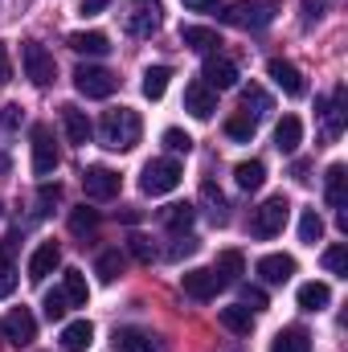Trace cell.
<instances>
[{
  "label": "cell",
  "instance_id": "obj_9",
  "mask_svg": "<svg viewBox=\"0 0 348 352\" xmlns=\"http://www.w3.org/2000/svg\"><path fill=\"white\" fill-rule=\"evenodd\" d=\"M58 164H62L58 144H54L50 127H45V123H37V127H33V176H54Z\"/></svg>",
  "mask_w": 348,
  "mask_h": 352
},
{
  "label": "cell",
  "instance_id": "obj_26",
  "mask_svg": "<svg viewBox=\"0 0 348 352\" xmlns=\"http://www.w3.org/2000/svg\"><path fill=\"white\" fill-rule=\"evenodd\" d=\"M328 303H332L328 283H303V287H299V307H303V311H324Z\"/></svg>",
  "mask_w": 348,
  "mask_h": 352
},
{
  "label": "cell",
  "instance_id": "obj_50",
  "mask_svg": "<svg viewBox=\"0 0 348 352\" xmlns=\"http://www.w3.org/2000/svg\"><path fill=\"white\" fill-rule=\"evenodd\" d=\"M107 4H111V0H83V12H87V16H94V12H102Z\"/></svg>",
  "mask_w": 348,
  "mask_h": 352
},
{
  "label": "cell",
  "instance_id": "obj_13",
  "mask_svg": "<svg viewBox=\"0 0 348 352\" xmlns=\"http://www.w3.org/2000/svg\"><path fill=\"white\" fill-rule=\"evenodd\" d=\"M58 266H62V250H58V242H41V246L33 250V258H29V278H33V283H45Z\"/></svg>",
  "mask_w": 348,
  "mask_h": 352
},
{
  "label": "cell",
  "instance_id": "obj_15",
  "mask_svg": "<svg viewBox=\"0 0 348 352\" xmlns=\"http://www.w3.org/2000/svg\"><path fill=\"white\" fill-rule=\"evenodd\" d=\"M62 127H66V140H70V144H83V148H87L90 135H94L87 111H78L74 102H66V107H62Z\"/></svg>",
  "mask_w": 348,
  "mask_h": 352
},
{
  "label": "cell",
  "instance_id": "obj_37",
  "mask_svg": "<svg viewBox=\"0 0 348 352\" xmlns=\"http://www.w3.org/2000/svg\"><path fill=\"white\" fill-rule=\"evenodd\" d=\"M41 307H45V320H50V324H62L66 311H70V299H66V291H50Z\"/></svg>",
  "mask_w": 348,
  "mask_h": 352
},
{
  "label": "cell",
  "instance_id": "obj_45",
  "mask_svg": "<svg viewBox=\"0 0 348 352\" xmlns=\"http://www.w3.org/2000/svg\"><path fill=\"white\" fill-rule=\"evenodd\" d=\"M242 307L262 311V307H266V291H262V287H242Z\"/></svg>",
  "mask_w": 348,
  "mask_h": 352
},
{
  "label": "cell",
  "instance_id": "obj_23",
  "mask_svg": "<svg viewBox=\"0 0 348 352\" xmlns=\"http://www.w3.org/2000/svg\"><path fill=\"white\" fill-rule=\"evenodd\" d=\"M217 320H221V328H230L234 336H250V328H254V311H250V307H242V303L221 307V311H217Z\"/></svg>",
  "mask_w": 348,
  "mask_h": 352
},
{
  "label": "cell",
  "instance_id": "obj_4",
  "mask_svg": "<svg viewBox=\"0 0 348 352\" xmlns=\"http://www.w3.org/2000/svg\"><path fill=\"white\" fill-rule=\"evenodd\" d=\"M180 164L176 160H152V164H144V173H140V188L148 192V197H164V192H173L176 184H180Z\"/></svg>",
  "mask_w": 348,
  "mask_h": 352
},
{
  "label": "cell",
  "instance_id": "obj_43",
  "mask_svg": "<svg viewBox=\"0 0 348 352\" xmlns=\"http://www.w3.org/2000/svg\"><path fill=\"white\" fill-rule=\"evenodd\" d=\"M127 250H131L140 263H152V258H156V246H152V238H144V234H131V238H127Z\"/></svg>",
  "mask_w": 348,
  "mask_h": 352
},
{
  "label": "cell",
  "instance_id": "obj_36",
  "mask_svg": "<svg viewBox=\"0 0 348 352\" xmlns=\"http://www.w3.org/2000/svg\"><path fill=\"white\" fill-rule=\"evenodd\" d=\"M320 238H324V217H320L316 209H303V217H299V242L316 246Z\"/></svg>",
  "mask_w": 348,
  "mask_h": 352
},
{
  "label": "cell",
  "instance_id": "obj_25",
  "mask_svg": "<svg viewBox=\"0 0 348 352\" xmlns=\"http://www.w3.org/2000/svg\"><path fill=\"white\" fill-rule=\"evenodd\" d=\"M270 352H312V336L303 328H283L270 340Z\"/></svg>",
  "mask_w": 348,
  "mask_h": 352
},
{
  "label": "cell",
  "instance_id": "obj_41",
  "mask_svg": "<svg viewBox=\"0 0 348 352\" xmlns=\"http://www.w3.org/2000/svg\"><path fill=\"white\" fill-rule=\"evenodd\" d=\"M324 266H328L332 274L348 278V246H328V250H324Z\"/></svg>",
  "mask_w": 348,
  "mask_h": 352
},
{
  "label": "cell",
  "instance_id": "obj_46",
  "mask_svg": "<svg viewBox=\"0 0 348 352\" xmlns=\"http://www.w3.org/2000/svg\"><path fill=\"white\" fill-rule=\"evenodd\" d=\"M184 254H197V238H188V234H176L173 250H168V258H184Z\"/></svg>",
  "mask_w": 348,
  "mask_h": 352
},
{
  "label": "cell",
  "instance_id": "obj_38",
  "mask_svg": "<svg viewBox=\"0 0 348 352\" xmlns=\"http://www.w3.org/2000/svg\"><path fill=\"white\" fill-rule=\"evenodd\" d=\"M70 230H74L78 238H90V234L98 230V213L87 209V205H83V209H74V213H70Z\"/></svg>",
  "mask_w": 348,
  "mask_h": 352
},
{
  "label": "cell",
  "instance_id": "obj_14",
  "mask_svg": "<svg viewBox=\"0 0 348 352\" xmlns=\"http://www.w3.org/2000/svg\"><path fill=\"white\" fill-rule=\"evenodd\" d=\"M266 74L274 78V87L283 90V94H291V98H299L303 90H307V82H303V74L291 66V62H283V58H274L270 66H266Z\"/></svg>",
  "mask_w": 348,
  "mask_h": 352
},
{
  "label": "cell",
  "instance_id": "obj_16",
  "mask_svg": "<svg viewBox=\"0 0 348 352\" xmlns=\"http://www.w3.org/2000/svg\"><path fill=\"white\" fill-rule=\"evenodd\" d=\"M156 29H160V8L156 4L148 8V0H140L135 12H127V33L131 37H152Z\"/></svg>",
  "mask_w": 348,
  "mask_h": 352
},
{
  "label": "cell",
  "instance_id": "obj_5",
  "mask_svg": "<svg viewBox=\"0 0 348 352\" xmlns=\"http://www.w3.org/2000/svg\"><path fill=\"white\" fill-rule=\"evenodd\" d=\"M0 332H4V340H8L12 349H25V344L37 340V320H33L29 307H12V311L0 320Z\"/></svg>",
  "mask_w": 348,
  "mask_h": 352
},
{
  "label": "cell",
  "instance_id": "obj_49",
  "mask_svg": "<svg viewBox=\"0 0 348 352\" xmlns=\"http://www.w3.org/2000/svg\"><path fill=\"white\" fill-rule=\"evenodd\" d=\"M12 78V66H8V54H4V45H0V87Z\"/></svg>",
  "mask_w": 348,
  "mask_h": 352
},
{
  "label": "cell",
  "instance_id": "obj_21",
  "mask_svg": "<svg viewBox=\"0 0 348 352\" xmlns=\"http://www.w3.org/2000/svg\"><path fill=\"white\" fill-rule=\"evenodd\" d=\"M111 349L115 352H156V340L148 332H140V328H119L115 340H111Z\"/></svg>",
  "mask_w": 348,
  "mask_h": 352
},
{
  "label": "cell",
  "instance_id": "obj_47",
  "mask_svg": "<svg viewBox=\"0 0 348 352\" xmlns=\"http://www.w3.org/2000/svg\"><path fill=\"white\" fill-rule=\"evenodd\" d=\"M184 8H193V12H217L221 4L217 0H184Z\"/></svg>",
  "mask_w": 348,
  "mask_h": 352
},
{
  "label": "cell",
  "instance_id": "obj_20",
  "mask_svg": "<svg viewBox=\"0 0 348 352\" xmlns=\"http://www.w3.org/2000/svg\"><path fill=\"white\" fill-rule=\"evenodd\" d=\"M259 274L262 283H287L295 274V258L291 254H266V258H259Z\"/></svg>",
  "mask_w": 348,
  "mask_h": 352
},
{
  "label": "cell",
  "instance_id": "obj_2",
  "mask_svg": "<svg viewBox=\"0 0 348 352\" xmlns=\"http://www.w3.org/2000/svg\"><path fill=\"white\" fill-rule=\"evenodd\" d=\"M274 12H279V0H238V4H230V8L221 12V21L234 25V29L259 33V29H266V25L274 21Z\"/></svg>",
  "mask_w": 348,
  "mask_h": 352
},
{
  "label": "cell",
  "instance_id": "obj_22",
  "mask_svg": "<svg viewBox=\"0 0 348 352\" xmlns=\"http://www.w3.org/2000/svg\"><path fill=\"white\" fill-rule=\"evenodd\" d=\"M180 41H184L188 50H197V54H213V50L221 45V37H217L213 29H205V25H184V29H180Z\"/></svg>",
  "mask_w": 348,
  "mask_h": 352
},
{
  "label": "cell",
  "instance_id": "obj_18",
  "mask_svg": "<svg viewBox=\"0 0 348 352\" xmlns=\"http://www.w3.org/2000/svg\"><path fill=\"white\" fill-rule=\"evenodd\" d=\"M299 144H303V123H299L295 115H283V119H279V127H274V148L291 156Z\"/></svg>",
  "mask_w": 348,
  "mask_h": 352
},
{
  "label": "cell",
  "instance_id": "obj_10",
  "mask_svg": "<svg viewBox=\"0 0 348 352\" xmlns=\"http://www.w3.org/2000/svg\"><path fill=\"white\" fill-rule=\"evenodd\" d=\"M83 192H87L90 201H111V197H119V173H111V168H102V164H90L87 173H83Z\"/></svg>",
  "mask_w": 348,
  "mask_h": 352
},
{
  "label": "cell",
  "instance_id": "obj_32",
  "mask_svg": "<svg viewBox=\"0 0 348 352\" xmlns=\"http://www.w3.org/2000/svg\"><path fill=\"white\" fill-rule=\"evenodd\" d=\"M123 266H127V258H123L119 250H102L98 263H94V274H98L102 283H115V278L123 274Z\"/></svg>",
  "mask_w": 348,
  "mask_h": 352
},
{
  "label": "cell",
  "instance_id": "obj_31",
  "mask_svg": "<svg viewBox=\"0 0 348 352\" xmlns=\"http://www.w3.org/2000/svg\"><path fill=\"white\" fill-rule=\"evenodd\" d=\"M242 107H246V115L259 123L262 115H270V107H274V102H270V94H266L262 87H254V82H250V87L242 90Z\"/></svg>",
  "mask_w": 348,
  "mask_h": 352
},
{
  "label": "cell",
  "instance_id": "obj_6",
  "mask_svg": "<svg viewBox=\"0 0 348 352\" xmlns=\"http://www.w3.org/2000/svg\"><path fill=\"white\" fill-rule=\"evenodd\" d=\"M74 87H78V94H87V98H111L115 87H119V78L111 70H102V66H78L74 70Z\"/></svg>",
  "mask_w": 348,
  "mask_h": 352
},
{
  "label": "cell",
  "instance_id": "obj_27",
  "mask_svg": "<svg viewBox=\"0 0 348 352\" xmlns=\"http://www.w3.org/2000/svg\"><path fill=\"white\" fill-rule=\"evenodd\" d=\"M168 78H173V70L168 66H148L144 70V82H140V90H144V98H164V90H168Z\"/></svg>",
  "mask_w": 348,
  "mask_h": 352
},
{
  "label": "cell",
  "instance_id": "obj_35",
  "mask_svg": "<svg viewBox=\"0 0 348 352\" xmlns=\"http://www.w3.org/2000/svg\"><path fill=\"white\" fill-rule=\"evenodd\" d=\"M193 217H197V209H193V205H168V209L160 213V221H164L173 234H184V230L193 226Z\"/></svg>",
  "mask_w": 348,
  "mask_h": 352
},
{
  "label": "cell",
  "instance_id": "obj_29",
  "mask_svg": "<svg viewBox=\"0 0 348 352\" xmlns=\"http://www.w3.org/2000/svg\"><path fill=\"white\" fill-rule=\"evenodd\" d=\"M213 270L221 274V283H238V278L246 274V258H242V250H221Z\"/></svg>",
  "mask_w": 348,
  "mask_h": 352
},
{
  "label": "cell",
  "instance_id": "obj_19",
  "mask_svg": "<svg viewBox=\"0 0 348 352\" xmlns=\"http://www.w3.org/2000/svg\"><path fill=\"white\" fill-rule=\"evenodd\" d=\"M90 340H94V324L90 320H70L62 328V349L66 352H87Z\"/></svg>",
  "mask_w": 348,
  "mask_h": 352
},
{
  "label": "cell",
  "instance_id": "obj_34",
  "mask_svg": "<svg viewBox=\"0 0 348 352\" xmlns=\"http://www.w3.org/2000/svg\"><path fill=\"white\" fill-rule=\"evenodd\" d=\"M324 119H328V135L336 140L345 131V87L332 94V102H324Z\"/></svg>",
  "mask_w": 348,
  "mask_h": 352
},
{
  "label": "cell",
  "instance_id": "obj_11",
  "mask_svg": "<svg viewBox=\"0 0 348 352\" xmlns=\"http://www.w3.org/2000/svg\"><path fill=\"white\" fill-rule=\"evenodd\" d=\"M201 82L209 90L238 87V66H234L230 58H221V54H209V58H205V70H201Z\"/></svg>",
  "mask_w": 348,
  "mask_h": 352
},
{
  "label": "cell",
  "instance_id": "obj_8",
  "mask_svg": "<svg viewBox=\"0 0 348 352\" xmlns=\"http://www.w3.org/2000/svg\"><path fill=\"white\" fill-rule=\"evenodd\" d=\"M180 287H184V295H188V299L209 303V299H217V291H221L226 283H221V274H217L213 266H197V270H184Z\"/></svg>",
  "mask_w": 348,
  "mask_h": 352
},
{
  "label": "cell",
  "instance_id": "obj_1",
  "mask_svg": "<svg viewBox=\"0 0 348 352\" xmlns=\"http://www.w3.org/2000/svg\"><path fill=\"white\" fill-rule=\"evenodd\" d=\"M140 131H144V123L131 107H115L98 119V144L107 152H131L140 144Z\"/></svg>",
  "mask_w": 348,
  "mask_h": 352
},
{
  "label": "cell",
  "instance_id": "obj_30",
  "mask_svg": "<svg viewBox=\"0 0 348 352\" xmlns=\"http://www.w3.org/2000/svg\"><path fill=\"white\" fill-rule=\"evenodd\" d=\"M234 180H238V188L254 192V188H262V180H266V164H262V160H242V164L234 168Z\"/></svg>",
  "mask_w": 348,
  "mask_h": 352
},
{
  "label": "cell",
  "instance_id": "obj_12",
  "mask_svg": "<svg viewBox=\"0 0 348 352\" xmlns=\"http://www.w3.org/2000/svg\"><path fill=\"white\" fill-rule=\"evenodd\" d=\"M184 111H188L193 119H213V111H217V90H209L201 78L188 82V87H184Z\"/></svg>",
  "mask_w": 348,
  "mask_h": 352
},
{
  "label": "cell",
  "instance_id": "obj_48",
  "mask_svg": "<svg viewBox=\"0 0 348 352\" xmlns=\"http://www.w3.org/2000/svg\"><path fill=\"white\" fill-rule=\"evenodd\" d=\"M320 21V0H303V25Z\"/></svg>",
  "mask_w": 348,
  "mask_h": 352
},
{
  "label": "cell",
  "instance_id": "obj_44",
  "mask_svg": "<svg viewBox=\"0 0 348 352\" xmlns=\"http://www.w3.org/2000/svg\"><path fill=\"white\" fill-rule=\"evenodd\" d=\"M12 291H17V270H12V263L0 258V299H8Z\"/></svg>",
  "mask_w": 348,
  "mask_h": 352
},
{
  "label": "cell",
  "instance_id": "obj_51",
  "mask_svg": "<svg viewBox=\"0 0 348 352\" xmlns=\"http://www.w3.org/2000/svg\"><path fill=\"white\" fill-rule=\"evenodd\" d=\"M226 352H238V349H226Z\"/></svg>",
  "mask_w": 348,
  "mask_h": 352
},
{
  "label": "cell",
  "instance_id": "obj_33",
  "mask_svg": "<svg viewBox=\"0 0 348 352\" xmlns=\"http://www.w3.org/2000/svg\"><path fill=\"white\" fill-rule=\"evenodd\" d=\"M66 299H70V307H87L90 299V287H87V274L83 270H66Z\"/></svg>",
  "mask_w": 348,
  "mask_h": 352
},
{
  "label": "cell",
  "instance_id": "obj_39",
  "mask_svg": "<svg viewBox=\"0 0 348 352\" xmlns=\"http://www.w3.org/2000/svg\"><path fill=\"white\" fill-rule=\"evenodd\" d=\"M254 127H259V123H254L250 115H234V119L226 123V135H230V140H242V144H250V140H254Z\"/></svg>",
  "mask_w": 348,
  "mask_h": 352
},
{
  "label": "cell",
  "instance_id": "obj_40",
  "mask_svg": "<svg viewBox=\"0 0 348 352\" xmlns=\"http://www.w3.org/2000/svg\"><path fill=\"white\" fill-rule=\"evenodd\" d=\"M21 107L17 102H8V107H0V140H8L12 131H21Z\"/></svg>",
  "mask_w": 348,
  "mask_h": 352
},
{
  "label": "cell",
  "instance_id": "obj_7",
  "mask_svg": "<svg viewBox=\"0 0 348 352\" xmlns=\"http://www.w3.org/2000/svg\"><path fill=\"white\" fill-rule=\"evenodd\" d=\"M21 58H25V74H29V82H33V87H50V82L58 78V66H54V54H50L45 45H37V41H29Z\"/></svg>",
  "mask_w": 348,
  "mask_h": 352
},
{
  "label": "cell",
  "instance_id": "obj_3",
  "mask_svg": "<svg viewBox=\"0 0 348 352\" xmlns=\"http://www.w3.org/2000/svg\"><path fill=\"white\" fill-rule=\"evenodd\" d=\"M287 217H291V201L283 192H274V197H266L259 209L250 213V234L254 238H274V234H283Z\"/></svg>",
  "mask_w": 348,
  "mask_h": 352
},
{
  "label": "cell",
  "instance_id": "obj_24",
  "mask_svg": "<svg viewBox=\"0 0 348 352\" xmlns=\"http://www.w3.org/2000/svg\"><path fill=\"white\" fill-rule=\"evenodd\" d=\"M70 50L87 54V58H102V54H111V41H107V33L90 29V33H70Z\"/></svg>",
  "mask_w": 348,
  "mask_h": 352
},
{
  "label": "cell",
  "instance_id": "obj_42",
  "mask_svg": "<svg viewBox=\"0 0 348 352\" xmlns=\"http://www.w3.org/2000/svg\"><path fill=\"white\" fill-rule=\"evenodd\" d=\"M164 148L176 152V156H180V152L188 156V152H193V135H188V131H180V127H168V131H164Z\"/></svg>",
  "mask_w": 348,
  "mask_h": 352
},
{
  "label": "cell",
  "instance_id": "obj_17",
  "mask_svg": "<svg viewBox=\"0 0 348 352\" xmlns=\"http://www.w3.org/2000/svg\"><path fill=\"white\" fill-rule=\"evenodd\" d=\"M324 197H328V205L332 209H348V168L345 164H332L328 176H324Z\"/></svg>",
  "mask_w": 348,
  "mask_h": 352
},
{
  "label": "cell",
  "instance_id": "obj_28",
  "mask_svg": "<svg viewBox=\"0 0 348 352\" xmlns=\"http://www.w3.org/2000/svg\"><path fill=\"white\" fill-rule=\"evenodd\" d=\"M201 201H205V209H209L213 226H226V221H230V213H226V197H221V188H217L213 180H205V184H201Z\"/></svg>",
  "mask_w": 348,
  "mask_h": 352
}]
</instances>
